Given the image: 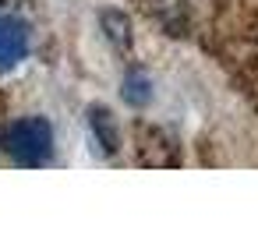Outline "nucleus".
<instances>
[{
    "label": "nucleus",
    "instance_id": "obj_1",
    "mask_svg": "<svg viewBox=\"0 0 258 233\" xmlns=\"http://www.w3.org/2000/svg\"><path fill=\"white\" fill-rule=\"evenodd\" d=\"M0 148L18 166H43L53 156V127L46 117H22L0 131Z\"/></svg>",
    "mask_w": 258,
    "mask_h": 233
},
{
    "label": "nucleus",
    "instance_id": "obj_2",
    "mask_svg": "<svg viewBox=\"0 0 258 233\" xmlns=\"http://www.w3.org/2000/svg\"><path fill=\"white\" fill-rule=\"evenodd\" d=\"M29 53V29L11 15L0 11V74L15 71Z\"/></svg>",
    "mask_w": 258,
    "mask_h": 233
},
{
    "label": "nucleus",
    "instance_id": "obj_3",
    "mask_svg": "<svg viewBox=\"0 0 258 233\" xmlns=\"http://www.w3.org/2000/svg\"><path fill=\"white\" fill-rule=\"evenodd\" d=\"M85 124H89V134H92L96 148H99L103 156H117V148H120V131H117V124H113V113H110L106 106H92L89 117H85Z\"/></svg>",
    "mask_w": 258,
    "mask_h": 233
},
{
    "label": "nucleus",
    "instance_id": "obj_4",
    "mask_svg": "<svg viewBox=\"0 0 258 233\" xmlns=\"http://www.w3.org/2000/svg\"><path fill=\"white\" fill-rule=\"evenodd\" d=\"M99 25H103V32H106V39H110V46H113V50H131L135 32H131V22H127V15H124V11L106 8V11L99 15Z\"/></svg>",
    "mask_w": 258,
    "mask_h": 233
},
{
    "label": "nucleus",
    "instance_id": "obj_5",
    "mask_svg": "<svg viewBox=\"0 0 258 233\" xmlns=\"http://www.w3.org/2000/svg\"><path fill=\"white\" fill-rule=\"evenodd\" d=\"M120 96H124L127 106H145V103L152 99V78H149L142 67H131V71L124 74V89H120Z\"/></svg>",
    "mask_w": 258,
    "mask_h": 233
},
{
    "label": "nucleus",
    "instance_id": "obj_6",
    "mask_svg": "<svg viewBox=\"0 0 258 233\" xmlns=\"http://www.w3.org/2000/svg\"><path fill=\"white\" fill-rule=\"evenodd\" d=\"M25 0H0V11H18Z\"/></svg>",
    "mask_w": 258,
    "mask_h": 233
}]
</instances>
